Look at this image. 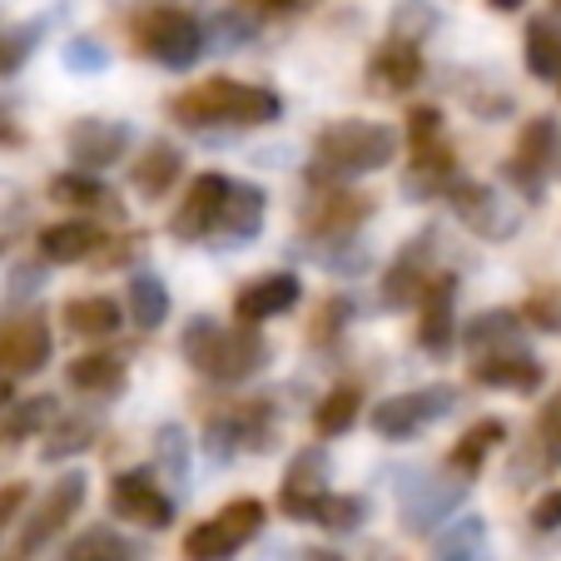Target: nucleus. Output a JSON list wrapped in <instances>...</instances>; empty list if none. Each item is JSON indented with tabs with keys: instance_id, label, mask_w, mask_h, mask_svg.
Masks as SVG:
<instances>
[{
	"instance_id": "1",
	"label": "nucleus",
	"mask_w": 561,
	"mask_h": 561,
	"mask_svg": "<svg viewBox=\"0 0 561 561\" xmlns=\"http://www.w3.org/2000/svg\"><path fill=\"white\" fill-rule=\"evenodd\" d=\"M174 119L190 129H214V125H239V129H259L274 125L284 115V100L268 85H249V80H229V75H214L199 80L184 95H174Z\"/></svg>"
},
{
	"instance_id": "2",
	"label": "nucleus",
	"mask_w": 561,
	"mask_h": 561,
	"mask_svg": "<svg viewBox=\"0 0 561 561\" xmlns=\"http://www.w3.org/2000/svg\"><path fill=\"white\" fill-rule=\"evenodd\" d=\"M184 358H190L194 373L214 382H244L254 373H264V363L274 358L268 339L254 329V323H239V329H224L214 318H194L184 329Z\"/></svg>"
},
{
	"instance_id": "3",
	"label": "nucleus",
	"mask_w": 561,
	"mask_h": 561,
	"mask_svg": "<svg viewBox=\"0 0 561 561\" xmlns=\"http://www.w3.org/2000/svg\"><path fill=\"white\" fill-rule=\"evenodd\" d=\"M398 154V129L378 119H333L313 149V180L339 184L358 174H378Z\"/></svg>"
},
{
	"instance_id": "4",
	"label": "nucleus",
	"mask_w": 561,
	"mask_h": 561,
	"mask_svg": "<svg viewBox=\"0 0 561 561\" xmlns=\"http://www.w3.org/2000/svg\"><path fill=\"white\" fill-rule=\"evenodd\" d=\"M264 517L268 512L259 497L229 502L224 512H214L209 522H199V527L184 537V561H233L259 531H264Z\"/></svg>"
},
{
	"instance_id": "5",
	"label": "nucleus",
	"mask_w": 561,
	"mask_h": 561,
	"mask_svg": "<svg viewBox=\"0 0 561 561\" xmlns=\"http://www.w3.org/2000/svg\"><path fill=\"white\" fill-rule=\"evenodd\" d=\"M139 45H145V55L159 60L164 70H190V65H199V55L209 50V35H204L199 15L180 11V5H154V11L139 21Z\"/></svg>"
},
{
	"instance_id": "6",
	"label": "nucleus",
	"mask_w": 561,
	"mask_h": 561,
	"mask_svg": "<svg viewBox=\"0 0 561 561\" xmlns=\"http://www.w3.org/2000/svg\"><path fill=\"white\" fill-rule=\"evenodd\" d=\"M453 408H457L453 382H433V388L398 392V398H388V403L373 408V433L388 437V443H408V437L427 433L433 423H443Z\"/></svg>"
},
{
	"instance_id": "7",
	"label": "nucleus",
	"mask_w": 561,
	"mask_h": 561,
	"mask_svg": "<svg viewBox=\"0 0 561 561\" xmlns=\"http://www.w3.org/2000/svg\"><path fill=\"white\" fill-rule=\"evenodd\" d=\"M85 497H90V482H85V472H65L60 482H55L50 492L41 497V507L31 512V522L21 527V537H15V551H11V561H31L35 551H45L55 537H60L65 527H70L75 517H80V507H85Z\"/></svg>"
},
{
	"instance_id": "8",
	"label": "nucleus",
	"mask_w": 561,
	"mask_h": 561,
	"mask_svg": "<svg viewBox=\"0 0 561 561\" xmlns=\"http://www.w3.org/2000/svg\"><path fill=\"white\" fill-rule=\"evenodd\" d=\"M110 512L145 531H164L174 522V497L159 488V477L149 467H129V472L110 477Z\"/></svg>"
},
{
	"instance_id": "9",
	"label": "nucleus",
	"mask_w": 561,
	"mask_h": 561,
	"mask_svg": "<svg viewBox=\"0 0 561 561\" xmlns=\"http://www.w3.org/2000/svg\"><path fill=\"white\" fill-rule=\"evenodd\" d=\"M557 149H561V125L551 115H537L517 135V149H512V159H507V180L517 184L527 199H537V194L547 190L551 170H557Z\"/></svg>"
},
{
	"instance_id": "10",
	"label": "nucleus",
	"mask_w": 561,
	"mask_h": 561,
	"mask_svg": "<svg viewBox=\"0 0 561 561\" xmlns=\"http://www.w3.org/2000/svg\"><path fill=\"white\" fill-rule=\"evenodd\" d=\"M462 502H467V482L457 472L453 477H413V482H403V492H398L403 527L413 531V537L437 531V522H447Z\"/></svg>"
},
{
	"instance_id": "11",
	"label": "nucleus",
	"mask_w": 561,
	"mask_h": 561,
	"mask_svg": "<svg viewBox=\"0 0 561 561\" xmlns=\"http://www.w3.org/2000/svg\"><path fill=\"white\" fill-rule=\"evenodd\" d=\"M268 437H274V403H268V398H254V403L214 417L209 433H204V453H209L214 462H229V457L239 453L244 443L264 453Z\"/></svg>"
},
{
	"instance_id": "12",
	"label": "nucleus",
	"mask_w": 561,
	"mask_h": 561,
	"mask_svg": "<svg viewBox=\"0 0 561 561\" xmlns=\"http://www.w3.org/2000/svg\"><path fill=\"white\" fill-rule=\"evenodd\" d=\"M129 139H135V129L125 125V119H75L70 135H65V149H70V164L75 170H110V164H119L129 149Z\"/></svg>"
},
{
	"instance_id": "13",
	"label": "nucleus",
	"mask_w": 561,
	"mask_h": 561,
	"mask_svg": "<svg viewBox=\"0 0 561 561\" xmlns=\"http://www.w3.org/2000/svg\"><path fill=\"white\" fill-rule=\"evenodd\" d=\"M229 190H233V180H224V174H199V180L190 184V194H184V204L174 209V219H170L174 239H190V244H199V239L219 233Z\"/></svg>"
},
{
	"instance_id": "14",
	"label": "nucleus",
	"mask_w": 561,
	"mask_h": 561,
	"mask_svg": "<svg viewBox=\"0 0 561 561\" xmlns=\"http://www.w3.org/2000/svg\"><path fill=\"white\" fill-rule=\"evenodd\" d=\"M447 204H453L457 219H462L472 233H482V239H507L512 224H517V214L497 199V190H492V184L457 180L453 190H447Z\"/></svg>"
},
{
	"instance_id": "15",
	"label": "nucleus",
	"mask_w": 561,
	"mask_h": 561,
	"mask_svg": "<svg viewBox=\"0 0 561 561\" xmlns=\"http://www.w3.org/2000/svg\"><path fill=\"white\" fill-rule=\"evenodd\" d=\"M433 239H437L433 229L417 233L413 244L398 254V264L388 268V278H382V304H388V308H408V304H417V298L427 294V284L437 278V268H433Z\"/></svg>"
},
{
	"instance_id": "16",
	"label": "nucleus",
	"mask_w": 561,
	"mask_h": 561,
	"mask_svg": "<svg viewBox=\"0 0 561 561\" xmlns=\"http://www.w3.org/2000/svg\"><path fill=\"white\" fill-rule=\"evenodd\" d=\"M50 323H45L41 313L31 318H15L11 329H0V373H41L45 363H50Z\"/></svg>"
},
{
	"instance_id": "17",
	"label": "nucleus",
	"mask_w": 561,
	"mask_h": 561,
	"mask_svg": "<svg viewBox=\"0 0 561 561\" xmlns=\"http://www.w3.org/2000/svg\"><path fill=\"white\" fill-rule=\"evenodd\" d=\"M298 298H304V284L294 274H259L233 294V318L239 323H264V318L288 313Z\"/></svg>"
},
{
	"instance_id": "18",
	"label": "nucleus",
	"mask_w": 561,
	"mask_h": 561,
	"mask_svg": "<svg viewBox=\"0 0 561 561\" xmlns=\"http://www.w3.org/2000/svg\"><path fill=\"white\" fill-rule=\"evenodd\" d=\"M278 507L298 522H313V527L329 531H353L368 517V502L348 497V492H308V497H278Z\"/></svg>"
},
{
	"instance_id": "19",
	"label": "nucleus",
	"mask_w": 561,
	"mask_h": 561,
	"mask_svg": "<svg viewBox=\"0 0 561 561\" xmlns=\"http://www.w3.org/2000/svg\"><path fill=\"white\" fill-rule=\"evenodd\" d=\"M423 80V50H417L413 41H388L378 45V55H373L368 65V85L378 90V95H408V90Z\"/></svg>"
},
{
	"instance_id": "20",
	"label": "nucleus",
	"mask_w": 561,
	"mask_h": 561,
	"mask_svg": "<svg viewBox=\"0 0 561 561\" xmlns=\"http://www.w3.org/2000/svg\"><path fill=\"white\" fill-rule=\"evenodd\" d=\"M457 278L453 274H437L423 294V323H417V343L427 353H447L457 339Z\"/></svg>"
},
{
	"instance_id": "21",
	"label": "nucleus",
	"mask_w": 561,
	"mask_h": 561,
	"mask_svg": "<svg viewBox=\"0 0 561 561\" xmlns=\"http://www.w3.org/2000/svg\"><path fill=\"white\" fill-rule=\"evenodd\" d=\"M472 382L502 392H537L547 382V368H541V358L512 348V353H492V358H472Z\"/></svg>"
},
{
	"instance_id": "22",
	"label": "nucleus",
	"mask_w": 561,
	"mask_h": 561,
	"mask_svg": "<svg viewBox=\"0 0 561 561\" xmlns=\"http://www.w3.org/2000/svg\"><path fill=\"white\" fill-rule=\"evenodd\" d=\"M264 214H268L264 190H259V184L233 180L229 204H224V219H219V233L229 239V244H249V239L264 233Z\"/></svg>"
},
{
	"instance_id": "23",
	"label": "nucleus",
	"mask_w": 561,
	"mask_h": 561,
	"mask_svg": "<svg viewBox=\"0 0 561 561\" xmlns=\"http://www.w3.org/2000/svg\"><path fill=\"white\" fill-rule=\"evenodd\" d=\"M453 184H457L453 149H443V145L413 149V164H408V180H403V190L413 194V199H437V194H447Z\"/></svg>"
},
{
	"instance_id": "24",
	"label": "nucleus",
	"mask_w": 561,
	"mask_h": 561,
	"mask_svg": "<svg viewBox=\"0 0 561 561\" xmlns=\"http://www.w3.org/2000/svg\"><path fill=\"white\" fill-rule=\"evenodd\" d=\"M363 219H373L368 194H329V199H313V209H308V229H318V239H348Z\"/></svg>"
},
{
	"instance_id": "25",
	"label": "nucleus",
	"mask_w": 561,
	"mask_h": 561,
	"mask_svg": "<svg viewBox=\"0 0 561 561\" xmlns=\"http://www.w3.org/2000/svg\"><path fill=\"white\" fill-rule=\"evenodd\" d=\"M100 244V229L90 219H65V224H50L41 229V259L45 264H80L90 259Z\"/></svg>"
},
{
	"instance_id": "26",
	"label": "nucleus",
	"mask_w": 561,
	"mask_h": 561,
	"mask_svg": "<svg viewBox=\"0 0 561 561\" xmlns=\"http://www.w3.org/2000/svg\"><path fill=\"white\" fill-rule=\"evenodd\" d=\"M502 443H507V423H497V417H482V423H472L453 443V453H447V467H453L457 477H477L482 467H488L492 447H502Z\"/></svg>"
},
{
	"instance_id": "27",
	"label": "nucleus",
	"mask_w": 561,
	"mask_h": 561,
	"mask_svg": "<svg viewBox=\"0 0 561 561\" xmlns=\"http://www.w3.org/2000/svg\"><path fill=\"white\" fill-rule=\"evenodd\" d=\"M427 561H492V531L482 517H462L437 531L433 557Z\"/></svg>"
},
{
	"instance_id": "28",
	"label": "nucleus",
	"mask_w": 561,
	"mask_h": 561,
	"mask_svg": "<svg viewBox=\"0 0 561 561\" xmlns=\"http://www.w3.org/2000/svg\"><path fill=\"white\" fill-rule=\"evenodd\" d=\"M467 348L472 358H492V353H512L522 348V318L512 308H492V313L467 323Z\"/></svg>"
},
{
	"instance_id": "29",
	"label": "nucleus",
	"mask_w": 561,
	"mask_h": 561,
	"mask_svg": "<svg viewBox=\"0 0 561 561\" xmlns=\"http://www.w3.org/2000/svg\"><path fill=\"white\" fill-rule=\"evenodd\" d=\"M184 174V154L174 145H149L145 154H139V164H135V190L145 194V199H164V194L174 190V180Z\"/></svg>"
},
{
	"instance_id": "30",
	"label": "nucleus",
	"mask_w": 561,
	"mask_h": 561,
	"mask_svg": "<svg viewBox=\"0 0 561 561\" xmlns=\"http://www.w3.org/2000/svg\"><path fill=\"white\" fill-rule=\"evenodd\" d=\"M65 382H70L75 392L105 398V392H115L119 382H125V363H119L115 353H80V358L65 368Z\"/></svg>"
},
{
	"instance_id": "31",
	"label": "nucleus",
	"mask_w": 561,
	"mask_h": 561,
	"mask_svg": "<svg viewBox=\"0 0 561 561\" xmlns=\"http://www.w3.org/2000/svg\"><path fill=\"white\" fill-rule=\"evenodd\" d=\"M65 323H70V333H80V339H110V333H119V304L105 294L70 298V304H65Z\"/></svg>"
},
{
	"instance_id": "32",
	"label": "nucleus",
	"mask_w": 561,
	"mask_h": 561,
	"mask_svg": "<svg viewBox=\"0 0 561 561\" xmlns=\"http://www.w3.org/2000/svg\"><path fill=\"white\" fill-rule=\"evenodd\" d=\"M60 561H145V551H139L129 537H119L115 527H90L65 547Z\"/></svg>"
},
{
	"instance_id": "33",
	"label": "nucleus",
	"mask_w": 561,
	"mask_h": 561,
	"mask_svg": "<svg viewBox=\"0 0 561 561\" xmlns=\"http://www.w3.org/2000/svg\"><path fill=\"white\" fill-rule=\"evenodd\" d=\"M125 304L139 329H159V323L170 318V288H164L159 274H135L125 288Z\"/></svg>"
},
{
	"instance_id": "34",
	"label": "nucleus",
	"mask_w": 561,
	"mask_h": 561,
	"mask_svg": "<svg viewBox=\"0 0 561 561\" xmlns=\"http://www.w3.org/2000/svg\"><path fill=\"white\" fill-rule=\"evenodd\" d=\"M50 199L65 209H110V190L90 170H70L50 180Z\"/></svg>"
},
{
	"instance_id": "35",
	"label": "nucleus",
	"mask_w": 561,
	"mask_h": 561,
	"mask_svg": "<svg viewBox=\"0 0 561 561\" xmlns=\"http://www.w3.org/2000/svg\"><path fill=\"white\" fill-rule=\"evenodd\" d=\"M358 408H363V392L353 388V382H339V388L318 403V413H313V427H318V437H339V433H348L353 423H358Z\"/></svg>"
},
{
	"instance_id": "36",
	"label": "nucleus",
	"mask_w": 561,
	"mask_h": 561,
	"mask_svg": "<svg viewBox=\"0 0 561 561\" xmlns=\"http://www.w3.org/2000/svg\"><path fill=\"white\" fill-rule=\"evenodd\" d=\"M308 492H329V453L323 447H304V453L288 462L284 492L278 497H308Z\"/></svg>"
},
{
	"instance_id": "37",
	"label": "nucleus",
	"mask_w": 561,
	"mask_h": 561,
	"mask_svg": "<svg viewBox=\"0 0 561 561\" xmlns=\"http://www.w3.org/2000/svg\"><path fill=\"white\" fill-rule=\"evenodd\" d=\"M527 70L537 80H561V31L551 21L527 25Z\"/></svg>"
},
{
	"instance_id": "38",
	"label": "nucleus",
	"mask_w": 561,
	"mask_h": 561,
	"mask_svg": "<svg viewBox=\"0 0 561 561\" xmlns=\"http://www.w3.org/2000/svg\"><path fill=\"white\" fill-rule=\"evenodd\" d=\"M95 433H100L95 417H70V423H60V427L50 433V443L41 447V457H45V462H60V457L85 453V447L95 443Z\"/></svg>"
},
{
	"instance_id": "39",
	"label": "nucleus",
	"mask_w": 561,
	"mask_h": 561,
	"mask_svg": "<svg viewBox=\"0 0 561 561\" xmlns=\"http://www.w3.org/2000/svg\"><path fill=\"white\" fill-rule=\"evenodd\" d=\"M537 443H541V462L561 467V388L551 392L537 413Z\"/></svg>"
},
{
	"instance_id": "40",
	"label": "nucleus",
	"mask_w": 561,
	"mask_h": 561,
	"mask_svg": "<svg viewBox=\"0 0 561 561\" xmlns=\"http://www.w3.org/2000/svg\"><path fill=\"white\" fill-rule=\"evenodd\" d=\"M154 453H159V467H170L174 482H184L190 472V443H184V427L180 423H164L154 433Z\"/></svg>"
},
{
	"instance_id": "41",
	"label": "nucleus",
	"mask_w": 561,
	"mask_h": 561,
	"mask_svg": "<svg viewBox=\"0 0 561 561\" xmlns=\"http://www.w3.org/2000/svg\"><path fill=\"white\" fill-rule=\"evenodd\" d=\"M50 417H55L50 398H25V403L11 413V423H5V437H25V433H35V427H45Z\"/></svg>"
},
{
	"instance_id": "42",
	"label": "nucleus",
	"mask_w": 561,
	"mask_h": 561,
	"mask_svg": "<svg viewBox=\"0 0 561 561\" xmlns=\"http://www.w3.org/2000/svg\"><path fill=\"white\" fill-rule=\"evenodd\" d=\"M408 139H413V149L437 145V139H443V110H437V105L408 110Z\"/></svg>"
},
{
	"instance_id": "43",
	"label": "nucleus",
	"mask_w": 561,
	"mask_h": 561,
	"mask_svg": "<svg viewBox=\"0 0 561 561\" xmlns=\"http://www.w3.org/2000/svg\"><path fill=\"white\" fill-rule=\"evenodd\" d=\"M65 65H70V70H90V75H95V70H105V65H110V50L100 41H70V45H65Z\"/></svg>"
},
{
	"instance_id": "44",
	"label": "nucleus",
	"mask_w": 561,
	"mask_h": 561,
	"mask_svg": "<svg viewBox=\"0 0 561 561\" xmlns=\"http://www.w3.org/2000/svg\"><path fill=\"white\" fill-rule=\"evenodd\" d=\"M531 527H537V531H557L561 527V488L547 492V497L531 507Z\"/></svg>"
},
{
	"instance_id": "45",
	"label": "nucleus",
	"mask_w": 561,
	"mask_h": 561,
	"mask_svg": "<svg viewBox=\"0 0 561 561\" xmlns=\"http://www.w3.org/2000/svg\"><path fill=\"white\" fill-rule=\"evenodd\" d=\"M25 497H31V492H25V482H5V488H0V531L15 522V512L25 507Z\"/></svg>"
},
{
	"instance_id": "46",
	"label": "nucleus",
	"mask_w": 561,
	"mask_h": 561,
	"mask_svg": "<svg viewBox=\"0 0 561 561\" xmlns=\"http://www.w3.org/2000/svg\"><path fill=\"white\" fill-rule=\"evenodd\" d=\"M239 5H254V11H264V15H298V11H308L313 0H239Z\"/></svg>"
},
{
	"instance_id": "47",
	"label": "nucleus",
	"mask_w": 561,
	"mask_h": 561,
	"mask_svg": "<svg viewBox=\"0 0 561 561\" xmlns=\"http://www.w3.org/2000/svg\"><path fill=\"white\" fill-rule=\"evenodd\" d=\"M25 60V45L15 41V35H0V75L5 70H15V65Z\"/></svg>"
},
{
	"instance_id": "48",
	"label": "nucleus",
	"mask_w": 561,
	"mask_h": 561,
	"mask_svg": "<svg viewBox=\"0 0 561 561\" xmlns=\"http://www.w3.org/2000/svg\"><path fill=\"white\" fill-rule=\"evenodd\" d=\"M15 403V392H11V373H0V413Z\"/></svg>"
},
{
	"instance_id": "49",
	"label": "nucleus",
	"mask_w": 561,
	"mask_h": 561,
	"mask_svg": "<svg viewBox=\"0 0 561 561\" xmlns=\"http://www.w3.org/2000/svg\"><path fill=\"white\" fill-rule=\"evenodd\" d=\"M492 11H502V15H512V11H522V5H527V0H488Z\"/></svg>"
},
{
	"instance_id": "50",
	"label": "nucleus",
	"mask_w": 561,
	"mask_h": 561,
	"mask_svg": "<svg viewBox=\"0 0 561 561\" xmlns=\"http://www.w3.org/2000/svg\"><path fill=\"white\" fill-rule=\"evenodd\" d=\"M308 561H343L339 551H308Z\"/></svg>"
},
{
	"instance_id": "51",
	"label": "nucleus",
	"mask_w": 561,
	"mask_h": 561,
	"mask_svg": "<svg viewBox=\"0 0 561 561\" xmlns=\"http://www.w3.org/2000/svg\"><path fill=\"white\" fill-rule=\"evenodd\" d=\"M551 5H557V15H561V0H551Z\"/></svg>"
},
{
	"instance_id": "52",
	"label": "nucleus",
	"mask_w": 561,
	"mask_h": 561,
	"mask_svg": "<svg viewBox=\"0 0 561 561\" xmlns=\"http://www.w3.org/2000/svg\"><path fill=\"white\" fill-rule=\"evenodd\" d=\"M557 85H561V80H557Z\"/></svg>"
}]
</instances>
